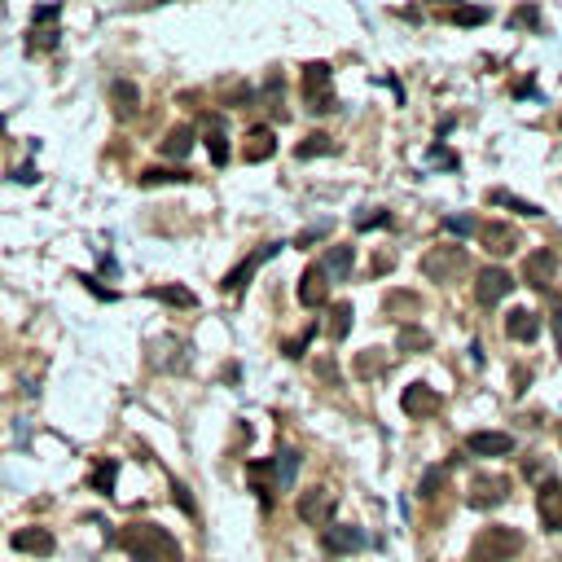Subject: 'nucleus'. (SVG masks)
I'll return each instance as SVG.
<instances>
[{"instance_id": "36", "label": "nucleus", "mask_w": 562, "mask_h": 562, "mask_svg": "<svg viewBox=\"0 0 562 562\" xmlns=\"http://www.w3.org/2000/svg\"><path fill=\"white\" fill-rule=\"evenodd\" d=\"M444 479H449V470H444V466H431V470L422 474V483H418V497H427V501H431V497H440Z\"/></svg>"}, {"instance_id": "4", "label": "nucleus", "mask_w": 562, "mask_h": 562, "mask_svg": "<svg viewBox=\"0 0 562 562\" xmlns=\"http://www.w3.org/2000/svg\"><path fill=\"white\" fill-rule=\"evenodd\" d=\"M335 505H338V497L326 488V483L299 492V519H304L308 527H330V523H335Z\"/></svg>"}, {"instance_id": "25", "label": "nucleus", "mask_w": 562, "mask_h": 562, "mask_svg": "<svg viewBox=\"0 0 562 562\" xmlns=\"http://www.w3.org/2000/svg\"><path fill=\"white\" fill-rule=\"evenodd\" d=\"M321 93H335L330 89V66L326 62H308L304 66V102L308 97H321Z\"/></svg>"}, {"instance_id": "39", "label": "nucleus", "mask_w": 562, "mask_h": 562, "mask_svg": "<svg viewBox=\"0 0 562 562\" xmlns=\"http://www.w3.org/2000/svg\"><path fill=\"white\" fill-rule=\"evenodd\" d=\"M207 154H212V163H216V167H225V163H228L225 132H212V136H207Z\"/></svg>"}, {"instance_id": "46", "label": "nucleus", "mask_w": 562, "mask_h": 562, "mask_svg": "<svg viewBox=\"0 0 562 562\" xmlns=\"http://www.w3.org/2000/svg\"><path fill=\"white\" fill-rule=\"evenodd\" d=\"M317 373H321V378H330V382H338V365H335V360H321V365H317Z\"/></svg>"}, {"instance_id": "6", "label": "nucleus", "mask_w": 562, "mask_h": 562, "mask_svg": "<svg viewBox=\"0 0 562 562\" xmlns=\"http://www.w3.org/2000/svg\"><path fill=\"white\" fill-rule=\"evenodd\" d=\"M277 250H281V242H268V246L250 250V255H246V259H242L237 268H228V273H225L220 290H225V295H242V290H246V281H250V277H255V273H259V268H264V264H268V259L277 255Z\"/></svg>"}, {"instance_id": "28", "label": "nucleus", "mask_w": 562, "mask_h": 562, "mask_svg": "<svg viewBox=\"0 0 562 562\" xmlns=\"http://www.w3.org/2000/svg\"><path fill=\"white\" fill-rule=\"evenodd\" d=\"M488 203H492V207H510V212H519V216H527V220H536V216H541V207H536V203H527V198H519V194H510V189H492V194H488Z\"/></svg>"}, {"instance_id": "14", "label": "nucleus", "mask_w": 562, "mask_h": 562, "mask_svg": "<svg viewBox=\"0 0 562 562\" xmlns=\"http://www.w3.org/2000/svg\"><path fill=\"white\" fill-rule=\"evenodd\" d=\"M326 299H330V281H326L321 264H312V268L299 277V304H304V308H326Z\"/></svg>"}, {"instance_id": "10", "label": "nucleus", "mask_w": 562, "mask_h": 562, "mask_svg": "<svg viewBox=\"0 0 562 562\" xmlns=\"http://www.w3.org/2000/svg\"><path fill=\"white\" fill-rule=\"evenodd\" d=\"M479 242L488 255H514L519 250V228H510L505 220H488L479 225Z\"/></svg>"}, {"instance_id": "23", "label": "nucleus", "mask_w": 562, "mask_h": 562, "mask_svg": "<svg viewBox=\"0 0 562 562\" xmlns=\"http://www.w3.org/2000/svg\"><path fill=\"white\" fill-rule=\"evenodd\" d=\"M136 102H141L136 84H132V80H114V84H111V106H114V114H119V119H132V114L141 111Z\"/></svg>"}, {"instance_id": "3", "label": "nucleus", "mask_w": 562, "mask_h": 562, "mask_svg": "<svg viewBox=\"0 0 562 562\" xmlns=\"http://www.w3.org/2000/svg\"><path fill=\"white\" fill-rule=\"evenodd\" d=\"M470 268V255H466V246H431L427 255H422V273L431 277V281H457L461 273Z\"/></svg>"}, {"instance_id": "18", "label": "nucleus", "mask_w": 562, "mask_h": 562, "mask_svg": "<svg viewBox=\"0 0 562 562\" xmlns=\"http://www.w3.org/2000/svg\"><path fill=\"white\" fill-rule=\"evenodd\" d=\"M536 335H541V317H536L532 308H514V312L505 317V338H514V343H532Z\"/></svg>"}, {"instance_id": "43", "label": "nucleus", "mask_w": 562, "mask_h": 562, "mask_svg": "<svg viewBox=\"0 0 562 562\" xmlns=\"http://www.w3.org/2000/svg\"><path fill=\"white\" fill-rule=\"evenodd\" d=\"M427 158H431V163H435V167H457V154H452L449 145H431V154H427Z\"/></svg>"}, {"instance_id": "29", "label": "nucleus", "mask_w": 562, "mask_h": 562, "mask_svg": "<svg viewBox=\"0 0 562 562\" xmlns=\"http://www.w3.org/2000/svg\"><path fill=\"white\" fill-rule=\"evenodd\" d=\"M356 373H360V378H382V373H387V351H382V347L360 351V356H356Z\"/></svg>"}, {"instance_id": "11", "label": "nucleus", "mask_w": 562, "mask_h": 562, "mask_svg": "<svg viewBox=\"0 0 562 562\" xmlns=\"http://www.w3.org/2000/svg\"><path fill=\"white\" fill-rule=\"evenodd\" d=\"M9 545H13L18 554H35V558H44V554H53V550H58L53 527H18V532L9 536Z\"/></svg>"}, {"instance_id": "47", "label": "nucleus", "mask_w": 562, "mask_h": 562, "mask_svg": "<svg viewBox=\"0 0 562 562\" xmlns=\"http://www.w3.org/2000/svg\"><path fill=\"white\" fill-rule=\"evenodd\" d=\"M321 233H326V228H308V233H299V242H295V246H308V242H317Z\"/></svg>"}, {"instance_id": "26", "label": "nucleus", "mask_w": 562, "mask_h": 562, "mask_svg": "<svg viewBox=\"0 0 562 562\" xmlns=\"http://www.w3.org/2000/svg\"><path fill=\"white\" fill-rule=\"evenodd\" d=\"M194 141H198L194 123H181V127H172V132H167V141H163V154H167V158H185V154L194 150Z\"/></svg>"}, {"instance_id": "33", "label": "nucleus", "mask_w": 562, "mask_h": 562, "mask_svg": "<svg viewBox=\"0 0 562 562\" xmlns=\"http://www.w3.org/2000/svg\"><path fill=\"white\" fill-rule=\"evenodd\" d=\"M326 335L343 343V338L351 335V304H335V312H330V326H326Z\"/></svg>"}, {"instance_id": "41", "label": "nucleus", "mask_w": 562, "mask_h": 562, "mask_svg": "<svg viewBox=\"0 0 562 562\" xmlns=\"http://www.w3.org/2000/svg\"><path fill=\"white\" fill-rule=\"evenodd\" d=\"M440 228L444 233H474V216H444Z\"/></svg>"}, {"instance_id": "1", "label": "nucleus", "mask_w": 562, "mask_h": 562, "mask_svg": "<svg viewBox=\"0 0 562 562\" xmlns=\"http://www.w3.org/2000/svg\"><path fill=\"white\" fill-rule=\"evenodd\" d=\"M119 545H123V554L132 562H185L181 541L167 527H158V523H127L119 532Z\"/></svg>"}, {"instance_id": "40", "label": "nucleus", "mask_w": 562, "mask_h": 562, "mask_svg": "<svg viewBox=\"0 0 562 562\" xmlns=\"http://www.w3.org/2000/svg\"><path fill=\"white\" fill-rule=\"evenodd\" d=\"M58 18H62V4H35V9H31V22H35V27L58 22Z\"/></svg>"}, {"instance_id": "27", "label": "nucleus", "mask_w": 562, "mask_h": 562, "mask_svg": "<svg viewBox=\"0 0 562 562\" xmlns=\"http://www.w3.org/2000/svg\"><path fill=\"white\" fill-rule=\"evenodd\" d=\"M326 154H338V141L326 136V132H312L295 145V158H326Z\"/></svg>"}, {"instance_id": "21", "label": "nucleus", "mask_w": 562, "mask_h": 562, "mask_svg": "<svg viewBox=\"0 0 562 562\" xmlns=\"http://www.w3.org/2000/svg\"><path fill=\"white\" fill-rule=\"evenodd\" d=\"M189 181H194V172H185V167H145L136 176L141 189H154V185H189Z\"/></svg>"}, {"instance_id": "13", "label": "nucleus", "mask_w": 562, "mask_h": 562, "mask_svg": "<svg viewBox=\"0 0 562 562\" xmlns=\"http://www.w3.org/2000/svg\"><path fill=\"white\" fill-rule=\"evenodd\" d=\"M321 545H326L330 554H360V550L369 545V536H365L360 527H351V523H338V527H326Z\"/></svg>"}, {"instance_id": "2", "label": "nucleus", "mask_w": 562, "mask_h": 562, "mask_svg": "<svg viewBox=\"0 0 562 562\" xmlns=\"http://www.w3.org/2000/svg\"><path fill=\"white\" fill-rule=\"evenodd\" d=\"M519 550H523V532L505 527V523H492L470 541V562H514Z\"/></svg>"}, {"instance_id": "35", "label": "nucleus", "mask_w": 562, "mask_h": 562, "mask_svg": "<svg viewBox=\"0 0 562 562\" xmlns=\"http://www.w3.org/2000/svg\"><path fill=\"white\" fill-rule=\"evenodd\" d=\"M510 27H523V31H541V27H545V18H541V9H536V4H519V9L510 13Z\"/></svg>"}, {"instance_id": "37", "label": "nucleus", "mask_w": 562, "mask_h": 562, "mask_svg": "<svg viewBox=\"0 0 562 562\" xmlns=\"http://www.w3.org/2000/svg\"><path fill=\"white\" fill-rule=\"evenodd\" d=\"M387 225H391V212H382V207L356 216V228H360V233H369V228H387Z\"/></svg>"}, {"instance_id": "12", "label": "nucleus", "mask_w": 562, "mask_h": 562, "mask_svg": "<svg viewBox=\"0 0 562 562\" xmlns=\"http://www.w3.org/2000/svg\"><path fill=\"white\" fill-rule=\"evenodd\" d=\"M554 273H558V255H554V250H536V255H527V264H523V281H527L532 290H550Z\"/></svg>"}, {"instance_id": "8", "label": "nucleus", "mask_w": 562, "mask_h": 562, "mask_svg": "<svg viewBox=\"0 0 562 562\" xmlns=\"http://www.w3.org/2000/svg\"><path fill=\"white\" fill-rule=\"evenodd\" d=\"M440 404H444V396L435 391V387H427V382H409L404 387V396H400V409H404V418H435L440 413Z\"/></svg>"}, {"instance_id": "24", "label": "nucleus", "mask_w": 562, "mask_h": 562, "mask_svg": "<svg viewBox=\"0 0 562 562\" xmlns=\"http://www.w3.org/2000/svg\"><path fill=\"white\" fill-rule=\"evenodd\" d=\"M396 347H400L404 356H422V351H431V335H427L422 326L404 321V326H400V335H396Z\"/></svg>"}, {"instance_id": "16", "label": "nucleus", "mask_w": 562, "mask_h": 562, "mask_svg": "<svg viewBox=\"0 0 562 562\" xmlns=\"http://www.w3.org/2000/svg\"><path fill=\"white\" fill-rule=\"evenodd\" d=\"M277 154V132L273 127H250L246 132V145H242V158L246 163H264Z\"/></svg>"}, {"instance_id": "5", "label": "nucleus", "mask_w": 562, "mask_h": 562, "mask_svg": "<svg viewBox=\"0 0 562 562\" xmlns=\"http://www.w3.org/2000/svg\"><path fill=\"white\" fill-rule=\"evenodd\" d=\"M466 501H470V510H497L510 501V479L505 474H474Z\"/></svg>"}, {"instance_id": "19", "label": "nucleus", "mask_w": 562, "mask_h": 562, "mask_svg": "<svg viewBox=\"0 0 562 562\" xmlns=\"http://www.w3.org/2000/svg\"><path fill=\"white\" fill-rule=\"evenodd\" d=\"M246 479H250L255 497H259V501H264V510H268V505H273V488H277V483H273V457L250 461V466H246Z\"/></svg>"}, {"instance_id": "15", "label": "nucleus", "mask_w": 562, "mask_h": 562, "mask_svg": "<svg viewBox=\"0 0 562 562\" xmlns=\"http://www.w3.org/2000/svg\"><path fill=\"white\" fill-rule=\"evenodd\" d=\"M466 449L474 457H510L514 452V435H505V431H474L466 440Z\"/></svg>"}, {"instance_id": "17", "label": "nucleus", "mask_w": 562, "mask_h": 562, "mask_svg": "<svg viewBox=\"0 0 562 562\" xmlns=\"http://www.w3.org/2000/svg\"><path fill=\"white\" fill-rule=\"evenodd\" d=\"M351 264H356V250H351L347 242H335V246L326 250V259H321V273H326L330 281H347V277H351Z\"/></svg>"}, {"instance_id": "22", "label": "nucleus", "mask_w": 562, "mask_h": 562, "mask_svg": "<svg viewBox=\"0 0 562 562\" xmlns=\"http://www.w3.org/2000/svg\"><path fill=\"white\" fill-rule=\"evenodd\" d=\"M299 461H304V457H299V449H290V444H286V449H277V457H273V470H277V479H273V483H277L281 492H290V488H295Z\"/></svg>"}, {"instance_id": "32", "label": "nucleus", "mask_w": 562, "mask_h": 562, "mask_svg": "<svg viewBox=\"0 0 562 562\" xmlns=\"http://www.w3.org/2000/svg\"><path fill=\"white\" fill-rule=\"evenodd\" d=\"M444 18H449L452 27H483V22L492 18V9H483V4H474V9H470V4H466V9H449Z\"/></svg>"}, {"instance_id": "44", "label": "nucleus", "mask_w": 562, "mask_h": 562, "mask_svg": "<svg viewBox=\"0 0 562 562\" xmlns=\"http://www.w3.org/2000/svg\"><path fill=\"white\" fill-rule=\"evenodd\" d=\"M31 49H58V31H31Z\"/></svg>"}, {"instance_id": "38", "label": "nucleus", "mask_w": 562, "mask_h": 562, "mask_svg": "<svg viewBox=\"0 0 562 562\" xmlns=\"http://www.w3.org/2000/svg\"><path fill=\"white\" fill-rule=\"evenodd\" d=\"M312 335H317V326H308V330H304L299 338H290V343H286V356H290V360L308 356V347H312Z\"/></svg>"}, {"instance_id": "30", "label": "nucleus", "mask_w": 562, "mask_h": 562, "mask_svg": "<svg viewBox=\"0 0 562 562\" xmlns=\"http://www.w3.org/2000/svg\"><path fill=\"white\" fill-rule=\"evenodd\" d=\"M150 299H163V304H172V308H194V304H198L189 286H154Z\"/></svg>"}, {"instance_id": "7", "label": "nucleus", "mask_w": 562, "mask_h": 562, "mask_svg": "<svg viewBox=\"0 0 562 562\" xmlns=\"http://www.w3.org/2000/svg\"><path fill=\"white\" fill-rule=\"evenodd\" d=\"M510 286H514V281H510L505 268H497V264H492V268H479V273H474V304H479V308H497V304L510 295Z\"/></svg>"}, {"instance_id": "31", "label": "nucleus", "mask_w": 562, "mask_h": 562, "mask_svg": "<svg viewBox=\"0 0 562 562\" xmlns=\"http://www.w3.org/2000/svg\"><path fill=\"white\" fill-rule=\"evenodd\" d=\"M382 308H387V317H400V321H404V312L413 317V312L422 308V299H418V295H409V290H391Z\"/></svg>"}, {"instance_id": "42", "label": "nucleus", "mask_w": 562, "mask_h": 562, "mask_svg": "<svg viewBox=\"0 0 562 562\" xmlns=\"http://www.w3.org/2000/svg\"><path fill=\"white\" fill-rule=\"evenodd\" d=\"M172 492H176V505L189 514V519H198V505H194V497H189V488L185 483H172Z\"/></svg>"}, {"instance_id": "9", "label": "nucleus", "mask_w": 562, "mask_h": 562, "mask_svg": "<svg viewBox=\"0 0 562 562\" xmlns=\"http://www.w3.org/2000/svg\"><path fill=\"white\" fill-rule=\"evenodd\" d=\"M536 514H541L545 532H562V483L558 479H545L536 488Z\"/></svg>"}, {"instance_id": "45", "label": "nucleus", "mask_w": 562, "mask_h": 562, "mask_svg": "<svg viewBox=\"0 0 562 562\" xmlns=\"http://www.w3.org/2000/svg\"><path fill=\"white\" fill-rule=\"evenodd\" d=\"M550 330H554V343L562 351V299H554V317H550Z\"/></svg>"}, {"instance_id": "20", "label": "nucleus", "mask_w": 562, "mask_h": 562, "mask_svg": "<svg viewBox=\"0 0 562 562\" xmlns=\"http://www.w3.org/2000/svg\"><path fill=\"white\" fill-rule=\"evenodd\" d=\"M185 338H176V335H167V338H158L154 343V365L158 369H185Z\"/></svg>"}, {"instance_id": "34", "label": "nucleus", "mask_w": 562, "mask_h": 562, "mask_svg": "<svg viewBox=\"0 0 562 562\" xmlns=\"http://www.w3.org/2000/svg\"><path fill=\"white\" fill-rule=\"evenodd\" d=\"M114 474H119V461H114V457H102V461H97V470H93V492H106V497H111V492H114Z\"/></svg>"}]
</instances>
